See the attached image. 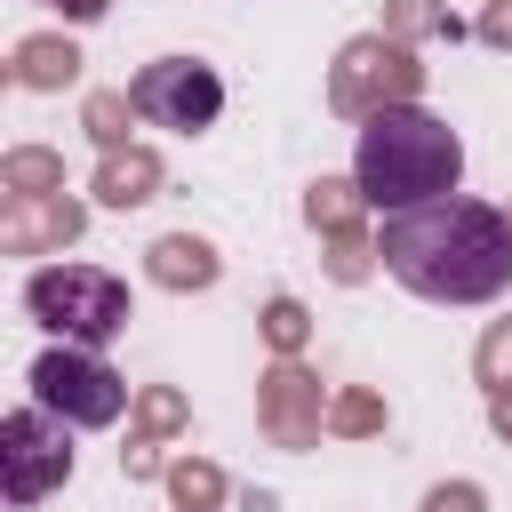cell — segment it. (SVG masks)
Listing matches in <instances>:
<instances>
[{
    "mask_svg": "<svg viewBox=\"0 0 512 512\" xmlns=\"http://www.w3.org/2000/svg\"><path fill=\"white\" fill-rule=\"evenodd\" d=\"M304 328H312V320H304V304H296V296H272V304H264V336L280 344V360H296Z\"/></svg>",
    "mask_w": 512,
    "mask_h": 512,
    "instance_id": "obj_19",
    "label": "cell"
},
{
    "mask_svg": "<svg viewBox=\"0 0 512 512\" xmlns=\"http://www.w3.org/2000/svg\"><path fill=\"white\" fill-rule=\"evenodd\" d=\"M8 192L16 200H48V192H64V160L56 152H40V144H24V152H8Z\"/></svg>",
    "mask_w": 512,
    "mask_h": 512,
    "instance_id": "obj_15",
    "label": "cell"
},
{
    "mask_svg": "<svg viewBox=\"0 0 512 512\" xmlns=\"http://www.w3.org/2000/svg\"><path fill=\"white\" fill-rule=\"evenodd\" d=\"M264 432H272V448H312L320 440V424H328V408H320V384L296 368V360H280L272 376H264Z\"/></svg>",
    "mask_w": 512,
    "mask_h": 512,
    "instance_id": "obj_8",
    "label": "cell"
},
{
    "mask_svg": "<svg viewBox=\"0 0 512 512\" xmlns=\"http://www.w3.org/2000/svg\"><path fill=\"white\" fill-rule=\"evenodd\" d=\"M128 120H144L128 88H96V96H88V136H96L104 152H128Z\"/></svg>",
    "mask_w": 512,
    "mask_h": 512,
    "instance_id": "obj_16",
    "label": "cell"
},
{
    "mask_svg": "<svg viewBox=\"0 0 512 512\" xmlns=\"http://www.w3.org/2000/svg\"><path fill=\"white\" fill-rule=\"evenodd\" d=\"M32 408H48V416H64V424H112V416L128 408V384H120L96 352L56 344V352L32 360Z\"/></svg>",
    "mask_w": 512,
    "mask_h": 512,
    "instance_id": "obj_5",
    "label": "cell"
},
{
    "mask_svg": "<svg viewBox=\"0 0 512 512\" xmlns=\"http://www.w3.org/2000/svg\"><path fill=\"white\" fill-rule=\"evenodd\" d=\"M0 480H8V504H40L48 488L72 480V424L48 416V408H16L0 424Z\"/></svg>",
    "mask_w": 512,
    "mask_h": 512,
    "instance_id": "obj_6",
    "label": "cell"
},
{
    "mask_svg": "<svg viewBox=\"0 0 512 512\" xmlns=\"http://www.w3.org/2000/svg\"><path fill=\"white\" fill-rule=\"evenodd\" d=\"M128 96H136V112H144L152 128H176V136H200V128L224 112V80H216L200 56H160V64H144V72L128 80Z\"/></svg>",
    "mask_w": 512,
    "mask_h": 512,
    "instance_id": "obj_7",
    "label": "cell"
},
{
    "mask_svg": "<svg viewBox=\"0 0 512 512\" xmlns=\"http://www.w3.org/2000/svg\"><path fill=\"white\" fill-rule=\"evenodd\" d=\"M152 192H160V160H152L144 144L104 152V168H96V200H104V208H136V200H152Z\"/></svg>",
    "mask_w": 512,
    "mask_h": 512,
    "instance_id": "obj_10",
    "label": "cell"
},
{
    "mask_svg": "<svg viewBox=\"0 0 512 512\" xmlns=\"http://www.w3.org/2000/svg\"><path fill=\"white\" fill-rule=\"evenodd\" d=\"M168 496H176L184 512H208V504H224V472L184 456V464H168Z\"/></svg>",
    "mask_w": 512,
    "mask_h": 512,
    "instance_id": "obj_17",
    "label": "cell"
},
{
    "mask_svg": "<svg viewBox=\"0 0 512 512\" xmlns=\"http://www.w3.org/2000/svg\"><path fill=\"white\" fill-rule=\"evenodd\" d=\"M416 88H424V64H416L408 40H392V32L352 40V48L336 56V72H328V104H336L344 120H368V112H384V104H416Z\"/></svg>",
    "mask_w": 512,
    "mask_h": 512,
    "instance_id": "obj_4",
    "label": "cell"
},
{
    "mask_svg": "<svg viewBox=\"0 0 512 512\" xmlns=\"http://www.w3.org/2000/svg\"><path fill=\"white\" fill-rule=\"evenodd\" d=\"M48 8H64V16H72V24H96V16H104V8H112V0H48Z\"/></svg>",
    "mask_w": 512,
    "mask_h": 512,
    "instance_id": "obj_25",
    "label": "cell"
},
{
    "mask_svg": "<svg viewBox=\"0 0 512 512\" xmlns=\"http://www.w3.org/2000/svg\"><path fill=\"white\" fill-rule=\"evenodd\" d=\"M176 424H184V400H176V392H144V400H136V440L160 448V432H176Z\"/></svg>",
    "mask_w": 512,
    "mask_h": 512,
    "instance_id": "obj_20",
    "label": "cell"
},
{
    "mask_svg": "<svg viewBox=\"0 0 512 512\" xmlns=\"http://www.w3.org/2000/svg\"><path fill=\"white\" fill-rule=\"evenodd\" d=\"M376 424H384V400H376V392H344V400H328V432L360 440V432H376Z\"/></svg>",
    "mask_w": 512,
    "mask_h": 512,
    "instance_id": "obj_18",
    "label": "cell"
},
{
    "mask_svg": "<svg viewBox=\"0 0 512 512\" xmlns=\"http://www.w3.org/2000/svg\"><path fill=\"white\" fill-rule=\"evenodd\" d=\"M480 384H488V392L512 384V320H496V328L480 336Z\"/></svg>",
    "mask_w": 512,
    "mask_h": 512,
    "instance_id": "obj_21",
    "label": "cell"
},
{
    "mask_svg": "<svg viewBox=\"0 0 512 512\" xmlns=\"http://www.w3.org/2000/svg\"><path fill=\"white\" fill-rule=\"evenodd\" d=\"M376 256L400 288H416L432 304H488V296L512 288V216L448 192V200L384 216Z\"/></svg>",
    "mask_w": 512,
    "mask_h": 512,
    "instance_id": "obj_1",
    "label": "cell"
},
{
    "mask_svg": "<svg viewBox=\"0 0 512 512\" xmlns=\"http://www.w3.org/2000/svg\"><path fill=\"white\" fill-rule=\"evenodd\" d=\"M360 184H344V176H320L312 192H304V216L328 232V240H360Z\"/></svg>",
    "mask_w": 512,
    "mask_h": 512,
    "instance_id": "obj_12",
    "label": "cell"
},
{
    "mask_svg": "<svg viewBox=\"0 0 512 512\" xmlns=\"http://www.w3.org/2000/svg\"><path fill=\"white\" fill-rule=\"evenodd\" d=\"M384 32L392 40H456L464 24L448 16V0H384Z\"/></svg>",
    "mask_w": 512,
    "mask_h": 512,
    "instance_id": "obj_14",
    "label": "cell"
},
{
    "mask_svg": "<svg viewBox=\"0 0 512 512\" xmlns=\"http://www.w3.org/2000/svg\"><path fill=\"white\" fill-rule=\"evenodd\" d=\"M24 304H32L40 328H56L80 352H104L128 328V280H112L96 264H48V272H32L24 280Z\"/></svg>",
    "mask_w": 512,
    "mask_h": 512,
    "instance_id": "obj_3",
    "label": "cell"
},
{
    "mask_svg": "<svg viewBox=\"0 0 512 512\" xmlns=\"http://www.w3.org/2000/svg\"><path fill=\"white\" fill-rule=\"evenodd\" d=\"M16 80H24V88H72V80H80V48L40 32V40L16 48Z\"/></svg>",
    "mask_w": 512,
    "mask_h": 512,
    "instance_id": "obj_13",
    "label": "cell"
},
{
    "mask_svg": "<svg viewBox=\"0 0 512 512\" xmlns=\"http://www.w3.org/2000/svg\"><path fill=\"white\" fill-rule=\"evenodd\" d=\"M424 512H488V496H480L472 480H448V488H432V496H424Z\"/></svg>",
    "mask_w": 512,
    "mask_h": 512,
    "instance_id": "obj_22",
    "label": "cell"
},
{
    "mask_svg": "<svg viewBox=\"0 0 512 512\" xmlns=\"http://www.w3.org/2000/svg\"><path fill=\"white\" fill-rule=\"evenodd\" d=\"M464 176V144L448 120H432L424 104H384L360 120V152H352V184L368 208L400 216L424 200H448Z\"/></svg>",
    "mask_w": 512,
    "mask_h": 512,
    "instance_id": "obj_2",
    "label": "cell"
},
{
    "mask_svg": "<svg viewBox=\"0 0 512 512\" xmlns=\"http://www.w3.org/2000/svg\"><path fill=\"white\" fill-rule=\"evenodd\" d=\"M488 424L512 440V384H496V392H488Z\"/></svg>",
    "mask_w": 512,
    "mask_h": 512,
    "instance_id": "obj_24",
    "label": "cell"
},
{
    "mask_svg": "<svg viewBox=\"0 0 512 512\" xmlns=\"http://www.w3.org/2000/svg\"><path fill=\"white\" fill-rule=\"evenodd\" d=\"M472 32H480L488 48H512V0H488V16H480Z\"/></svg>",
    "mask_w": 512,
    "mask_h": 512,
    "instance_id": "obj_23",
    "label": "cell"
},
{
    "mask_svg": "<svg viewBox=\"0 0 512 512\" xmlns=\"http://www.w3.org/2000/svg\"><path fill=\"white\" fill-rule=\"evenodd\" d=\"M80 224H88V208L64 200V192H48V200H16V192H8L0 240H8L16 256H32V248H64V240H80Z\"/></svg>",
    "mask_w": 512,
    "mask_h": 512,
    "instance_id": "obj_9",
    "label": "cell"
},
{
    "mask_svg": "<svg viewBox=\"0 0 512 512\" xmlns=\"http://www.w3.org/2000/svg\"><path fill=\"white\" fill-rule=\"evenodd\" d=\"M152 280L160 288H208L216 280V248L192 240V232H168V240H152Z\"/></svg>",
    "mask_w": 512,
    "mask_h": 512,
    "instance_id": "obj_11",
    "label": "cell"
}]
</instances>
